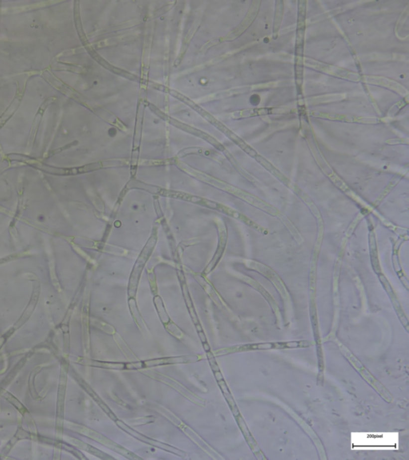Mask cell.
<instances>
[{
    "mask_svg": "<svg viewBox=\"0 0 409 460\" xmlns=\"http://www.w3.org/2000/svg\"><path fill=\"white\" fill-rule=\"evenodd\" d=\"M70 428L73 429V430L75 431V432H79L81 434H83L84 436L89 437V438L92 439V440L97 441L99 444H103V445L107 447V448H110L111 450L118 452L119 454H121L122 456H125L127 459H130V460H141V458H139L138 456H135L132 452L127 450V449L120 446V445L116 444V443L114 442L112 440H109V439L107 438L105 436H102V435L99 434L98 432H95V431L91 430V429L85 428V427L75 425V424H71V427H70Z\"/></svg>",
    "mask_w": 409,
    "mask_h": 460,
    "instance_id": "obj_1",
    "label": "cell"
},
{
    "mask_svg": "<svg viewBox=\"0 0 409 460\" xmlns=\"http://www.w3.org/2000/svg\"><path fill=\"white\" fill-rule=\"evenodd\" d=\"M115 421H116V424H117L119 428L123 429V431H125L127 433H129L130 435H131V436L137 439V440H140L141 442L149 444L150 446L160 448V449H162V450L170 452V453L177 455V456H181V457H184V456L186 455L185 452L179 450V449H177V448H174V447H172L170 446V445H168V444H163V443L159 442V441H157V440L149 438V437H146V436H144V435L141 434L139 432H136V431L134 430L132 428H130L128 425L124 424L121 420H116Z\"/></svg>",
    "mask_w": 409,
    "mask_h": 460,
    "instance_id": "obj_2",
    "label": "cell"
},
{
    "mask_svg": "<svg viewBox=\"0 0 409 460\" xmlns=\"http://www.w3.org/2000/svg\"><path fill=\"white\" fill-rule=\"evenodd\" d=\"M198 360L199 359L198 356L187 355V356L159 358V359L145 360V361H142V364H143V368H151L155 366L169 365V364H188V363H194Z\"/></svg>",
    "mask_w": 409,
    "mask_h": 460,
    "instance_id": "obj_3",
    "label": "cell"
},
{
    "mask_svg": "<svg viewBox=\"0 0 409 460\" xmlns=\"http://www.w3.org/2000/svg\"><path fill=\"white\" fill-rule=\"evenodd\" d=\"M154 375H151V377L155 378L156 380H160V381L164 382L165 384H168V385L170 386L172 388H175L177 390V392H179L181 395H183L185 397L189 399V400H191L194 403L196 404H199V405H205V400H202V399L199 398L198 396H195L194 394L190 392L189 390L186 389L184 386L181 385V384L178 383V382L176 381V380H173L171 378L168 377V376H164V375H161L159 373H153Z\"/></svg>",
    "mask_w": 409,
    "mask_h": 460,
    "instance_id": "obj_4",
    "label": "cell"
},
{
    "mask_svg": "<svg viewBox=\"0 0 409 460\" xmlns=\"http://www.w3.org/2000/svg\"><path fill=\"white\" fill-rule=\"evenodd\" d=\"M67 441L68 442L72 444L73 445L78 447V448L83 449V450L86 451V452L91 453V454L94 455V456H97L99 458L102 459V460H112V457H111L110 456H107L106 455L104 452H101V451L98 450L97 448H94L93 446H91L90 444H86V443L81 441V440H77L75 438H70V437H66Z\"/></svg>",
    "mask_w": 409,
    "mask_h": 460,
    "instance_id": "obj_5",
    "label": "cell"
},
{
    "mask_svg": "<svg viewBox=\"0 0 409 460\" xmlns=\"http://www.w3.org/2000/svg\"><path fill=\"white\" fill-rule=\"evenodd\" d=\"M312 116L320 117L324 119H333V120L345 121V122H357L362 123H378L377 119H361V118H354V117L341 116L337 115H329V114H321V113H312Z\"/></svg>",
    "mask_w": 409,
    "mask_h": 460,
    "instance_id": "obj_6",
    "label": "cell"
},
{
    "mask_svg": "<svg viewBox=\"0 0 409 460\" xmlns=\"http://www.w3.org/2000/svg\"><path fill=\"white\" fill-rule=\"evenodd\" d=\"M82 363L86 364V365L92 366V367H96V368L114 370H127V364H124V363L98 361V360H85Z\"/></svg>",
    "mask_w": 409,
    "mask_h": 460,
    "instance_id": "obj_7",
    "label": "cell"
},
{
    "mask_svg": "<svg viewBox=\"0 0 409 460\" xmlns=\"http://www.w3.org/2000/svg\"><path fill=\"white\" fill-rule=\"evenodd\" d=\"M83 384V387H84L85 389H86V391L88 392L89 395H90V396H91V397H92V398L95 400V402L99 404V406H100V408H101L102 409H103V410L104 411V412H105L106 413H107V414L110 416V417H111V419H113L114 420H117V419H116V416H115V414H114L113 412H111V409H110V408L107 407V404L103 402V400H102L101 398H100V397L98 396L97 394L94 392L93 390H92V388H91V387H89V386L87 385V384H86L85 382H83V384Z\"/></svg>",
    "mask_w": 409,
    "mask_h": 460,
    "instance_id": "obj_8",
    "label": "cell"
},
{
    "mask_svg": "<svg viewBox=\"0 0 409 460\" xmlns=\"http://www.w3.org/2000/svg\"><path fill=\"white\" fill-rule=\"evenodd\" d=\"M273 109L263 108V109H254V110H247V111H241V112L234 113V118H245V117L256 116V115H266L271 113H275L276 111H273Z\"/></svg>",
    "mask_w": 409,
    "mask_h": 460,
    "instance_id": "obj_9",
    "label": "cell"
},
{
    "mask_svg": "<svg viewBox=\"0 0 409 460\" xmlns=\"http://www.w3.org/2000/svg\"><path fill=\"white\" fill-rule=\"evenodd\" d=\"M166 193H168V196H169V197L186 200V201H191V202H194V203L203 204V199L200 198V197H194V196H191V195L186 194V193H176V192H173V194H172V193H169V192H166Z\"/></svg>",
    "mask_w": 409,
    "mask_h": 460,
    "instance_id": "obj_10",
    "label": "cell"
},
{
    "mask_svg": "<svg viewBox=\"0 0 409 460\" xmlns=\"http://www.w3.org/2000/svg\"><path fill=\"white\" fill-rule=\"evenodd\" d=\"M154 302H155L156 306H157V311H158L161 321L163 322L165 324L170 321V319H169V316H168L167 313H166V311L164 308L163 303L161 302V298L159 297H157L154 299Z\"/></svg>",
    "mask_w": 409,
    "mask_h": 460,
    "instance_id": "obj_11",
    "label": "cell"
},
{
    "mask_svg": "<svg viewBox=\"0 0 409 460\" xmlns=\"http://www.w3.org/2000/svg\"><path fill=\"white\" fill-rule=\"evenodd\" d=\"M165 328L167 330L168 332L169 333L171 334L172 336H174V337L178 338V339H181V337H183V333L181 332V330L177 327V325H175L173 322H168L167 323H165Z\"/></svg>",
    "mask_w": 409,
    "mask_h": 460,
    "instance_id": "obj_12",
    "label": "cell"
},
{
    "mask_svg": "<svg viewBox=\"0 0 409 460\" xmlns=\"http://www.w3.org/2000/svg\"><path fill=\"white\" fill-rule=\"evenodd\" d=\"M93 324L95 326V327H99V328L103 330L104 332L110 334V335H112V334H114L115 332V330L114 329V327H111V325L107 324V323H104V322L99 321V320H95Z\"/></svg>",
    "mask_w": 409,
    "mask_h": 460,
    "instance_id": "obj_13",
    "label": "cell"
},
{
    "mask_svg": "<svg viewBox=\"0 0 409 460\" xmlns=\"http://www.w3.org/2000/svg\"><path fill=\"white\" fill-rule=\"evenodd\" d=\"M198 282L201 283V285H202L204 289L206 290V292H207L208 294H210V297H211V298L214 300L216 299L215 293H214V290H213V289H212L211 286H210V285H209V284H208L207 282H206V281L204 280V278H202V277H199V278H198Z\"/></svg>",
    "mask_w": 409,
    "mask_h": 460,
    "instance_id": "obj_14",
    "label": "cell"
},
{
    "mask_svg": "<svg viewBox=\"0 0 409 460\" xmlns=\"http://www.w3.org/2000/svg\"><path fill=\"white\" fill-rule=\"evenodd\" d=\"M207 356L208 359H209V362H210V366H211L212 369L214 370V372H218V371H219V368H218V364L216 363L214 355H213L211 352H208Z\"/></svg>",
    "mask_w": 409,
    "mask_h": 460,
    "instance_id": "obj_15",
    "label": "cell"
},
{
    "mask_svg": "<svg viewBox=\"0 0 409 460\" xmlns=\"http://www.w3.org/2000/svg\"><path fill=\"white\" fill-rule=\"evenodd\" d=\"M198 335H199L200 338H201V340H202V343H206V337L204 334L203 331L202 330H200L198 331Z\"/></svg>",
    "mask_w": 409,
    "mask_h": 460,
    "instance_id": "obj_16",
    "label": "cell"
},
{
    "mask_svg": "<svg viewBox=\"0 0 409 460\" xmlns=\"http://www.w3.org/2000/svg\"><path fill=\"white\" fill-rule=\"evenodd\" d=\"M204 349L206 351V352H210V346L207 344V342L206 343H203Z\"/></svg>",
    "mask_w": 409,
    "mask_h": 460,
    "instance_id": "obj_17",
    "label": "cell"
}]
</instances>
